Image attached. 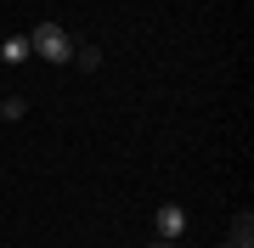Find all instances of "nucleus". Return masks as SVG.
<instances>
[{
	"label": "nucleus",
	"mask_w": 254,
	"mask_h": 248,
	"mask_svg": "<svg viewBox=\"0 0 254 248\" xmlns=\"http://www.w3.org/2000/svg\"><path fill=\"white\" fill-rule=\"evenodd\" d=\"M220 248H243V243H220Z\"/></svg>",
	"instance_id": "obj_8"
},
{
	"label": "nucleus",
	"mask_w": 254,
	"mask_h": 248,
	"mask_svg": "<svg viewBox=\"0 0 254 248\" xmlns=\"http://www.w3.org/2000/svg\"><path fill=\"white\" fill-rule=\"evenodd\" d=\"M226 243H243V248H254V214H249V209H243V214H232Z\"/></svg>",
	"instance_id": "obj_5"
},
{
	"label": "nucleus",
	"mask_w": 254,
	"mask_h": 248,
	"mask_svg": "<svg viewBox=\"0 0 254 248\" xmlns=\"http://www.w3.org/2000/svg\"><path fill=\"white\" fill-rule=\"evenodd\" d=\"M79 74H96L102 68V46H91V40H73V56H68Z\"/></svg>",
	"instance_id": "obj_3"
},
{
	"label": "nucleus",
	"mask_w": 254,
	"mask_h": 248,
	"mask_svg": "<svg viewBox=\"0 0 254 248\" xmlns=\"http://www.w3.org/2000/svg\"><path fill=\"white\" fill-rule=\"evenodd\" d=\"M28 46H34V56H40V62H57V68H63L68 56H73V34H68L63 23H34Z\"/></svg>",
	"instance_id": "obj_1"
},
{
	"label": "nucleus",
	"mask_w": 254,
	"mask_h": 248,
	"mask_svg": "<svg viewBox=\"0 0 254 248\" xmlns=\"http://www.w3.org/2000/svg\"><path fill=\"white\" fill-rule=\"evenodd\" d=\"M28 56H34V46H28V34H11V40H0V62H28Z\"/></svg>",
	"instance_id": "obj_4"
},
{
	"label": "nucleus",
	"mask_w": 254,
	"mask_h": 248,
	"mask_svg": "<svg viewBox=\"0 0 254 248\" xmlns=\"http://www.w3.org/2000/svg\"><path fill=\"white\" fill-rule=\"evenodd\" d=\"M147 248H181V243H170V237H153V243H147Z\"/></svg>",
	"instance_id": "obj_7"
},
{
	"label": "nucleus",
	"mask_w": 254,
	"mask_h": 248,
	"mask_svg": "<svg viewBox=\"0 0 254 248\" xmlns=\"http://www.w3.org/2000/svg\"><path fill=\"white\" fill-rule=\"evenodd\" d=\"M23 113H28V101H23V96H6V101H0V119H11V124H17Z\"/></svg>",
	"instance_id": "obj_6"
},
{
	"label": "nucleus",
	"mask_w": 254,
	"mask_h": 248,
	"mask_svg": "<svg viewBox=\"0 0 254 248\" xmlns=\"http://www.w3.org/2000/svg\"><path fill=\"white\" fill-rule=\"evenodd\" d=\"M181 231H187V209H181V203H158V214H153V237L181 243Z\"/></svg>",
	"instance_id": "obj_2"
}]
</instances>
